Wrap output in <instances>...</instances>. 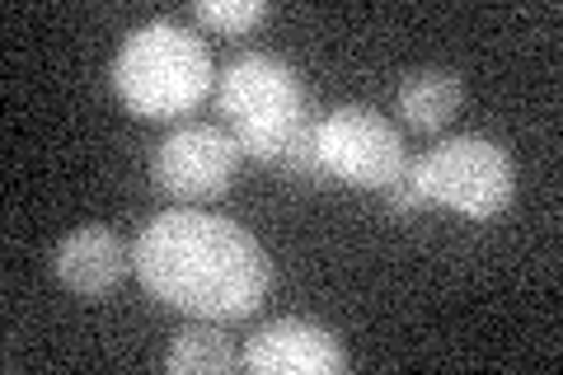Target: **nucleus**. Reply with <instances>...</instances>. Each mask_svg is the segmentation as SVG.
Returning a JSON list of instances; mask_svg holds the SVG:
<instances>
[{
	"label": "nucleus",
	"instance_id": "obj_4",
	"mask_svg": "<svg viewBox=\"0 0 563 375\" xmlns=\"http://www.w3.org/2000/svg\"><path fill=\"white\" fill-rule=\"evenodd\" d=\"M422 202L451 207L470 221L503 217L517 198V159L488 136H451L428 155L409 159Z\"/></svg>",
	"mask_w": 563,
	"mask_h": 375
},
{
	"label": "nucleus",
	"instance_id": "obj_2",
	"mask_svg": "<svg viewBox=\"0 0 563 375\" xmlns=\"http://www.w3.org/2000/svg\"><path fill=\"white\" fill-rule=\"evenodd\" d=\"M211 52L192 29L174 20H155L136 29L118 47L113 62V89L132 113L151 122H169L179 113H192L211 89Z\"/></svg>",
	"mask_w": 563,
	"mask_h": 375
},
{
	"label": "nucleus",
	"instance_id": "obj_1",
	"mask_svg": "<svg viewBox=\"0 0 563 375\" xmlns=\"http://www.w3.org/2000/svg\"><path fill=\"white\" fill-rule=\"evenodd\" d=\"M136 277L155 300L192 319H250L273 287L263 244L231 217L202 207L161 211L136 240Z\"/></svg>",
	"mask_w": 563,
	"mask_h": 375
},
{
	"label": "nucleus",
	"instance_id": "obj_11",
	"mask_svg": "<svg viewBox=\"0 0 563 375\" xmlns=\"http://www.w3.org/2000/svg\"><path fill=\"white\" fill-rule=\"evenodd\" d=\"M192 20H202L207 29H221V33H244L258 20H268V5L263 0H198Z\"/></svg>",
	"mask_w": 563,
	"mask_h": 375
},
{
	"label": "nucleus",
	"instance_id": "obj_6",
	"mask_svg": "<svg viewBox=\"0 0 563 375\" xmlns=\"http://www.w3.org/2000/svg\"><path fill=\"white\" fill-rule=\"evenodd\" d=\"M240 141L225 128H211V122H188V128L169 132L161 146H155L151 174L155 188L165 198L179 202H217L225 198L231 178L240 169Z\"/></svg>",
	"mask_w": 563,
	"mask_h": 375
},
{
	"label": "nucleus",
	"instance_id": "obj_10",
	"mask_svg": "<svg viewBox=\"0 0 563 375\" xmlns=\"http://www.w3.org/2000/svg\"><path fill=\"white\" fill-rule=\"evenodd\" d=\"M165 366H169V375H225L240 366V352L211 319H198L192 329L174 333Z\"/></svg>",
	"mask_w": 563,
	"mask_h": 375
},
{
	"label": "nucleus",
	"instance_id": "obj_8",
	"mask_svg": "<svg viewBox=\"0 0 563 375\" xmlns=\"http://www.w3.org/2000/svg\"><path fill=\"white\" fill-rule=\"evenodd\" d=\"M132 267H136V254L109 225H80L52 249V277H57L66 291L90 296V300L122 287V277H128Z\"/></svg>",
	"mask_w": 563,
	"mask_h": 375
},
{
	"label": "nucleus",
	"instance_id": "obj_12",
	"mask_svg": "<svg viewBox=\"0 0 563 375\" xmlns=\"http://www.w3.org/2000/svg\"><path fill=\"white\" fill-rule=\"evenodd\" d=\"M380 198H385V207H390V211H418V207H428V202H422V192H418V184H413V174H409V169H404L390 188H380Z\"/></svg>",
	"mask_w": 563,
	"mask_h": 375
},
{
	"label": "nucleus",
	"instance_id": "obj_9",
	"mask_svg": "<svg viewBox=\"0 0 563 375\" xmlns=\"http://www.w3.org/2000/svg\"><path fill=\"white\" fill-rule=\"evenodd\" d=\"M461 99H465V85L455 70L446 66H428V70H413L409 80L399 85V113L409 128L418 132H437L461 113Z\"/></svg>",
	"mask_w": 563,
	"mask_h": 375
},
{
	"label": "nucleus",
	"instance_id": "obj_7",
	"mask_svg": "<svg viewBox=\"0 0 563 375\" xmlns=\"http://www.w3.org/2000/svg\"><path fill=\"white\" fill-rule=\"evenodd\" d=\"M240 366L258 375H343L347 348L333 329L310 319H273L244 343Z\"/></svg>",
	"mask_w": 563,
	"mask_h": 375
},
{
	"label": "nucleus",
	"instance_id": "obj_3",
	"mask_svg": "<svg viewBox=\"0 0 563 375\" xmlns=\"http://www.w3.org/2000/svg\"><path fill=\"white\" fill-rule=\"evenodd\" d=\"M217 99L221 113L231 118V136L240 141V151L263 159V165H277L282 151L310 122L306 89L296 80V70L282 57H268V52H244L225 66L217 80Z\"/></svg>",
	"mask_w": 563,
	"mask_h": 375
},
{
	"label": "nucleus",
	"instance_id": "obj_5",
	"mask_svg": "<svg viewBox=\"0 0 563 375\" xmlns=\"http://www.w3.org/2000/svg\"><path fill=\"white\" fill-rule=\"evenodd\" d=\"M314 146H320L324 174L339 178V184L380 192L409 169L404 136L395 132V122L376 109H366V103H343V109L324 113L320 128H314Z\"/></svg>",
	"mask_w": 563,
	"mask_h": 375
}]
</instances>
